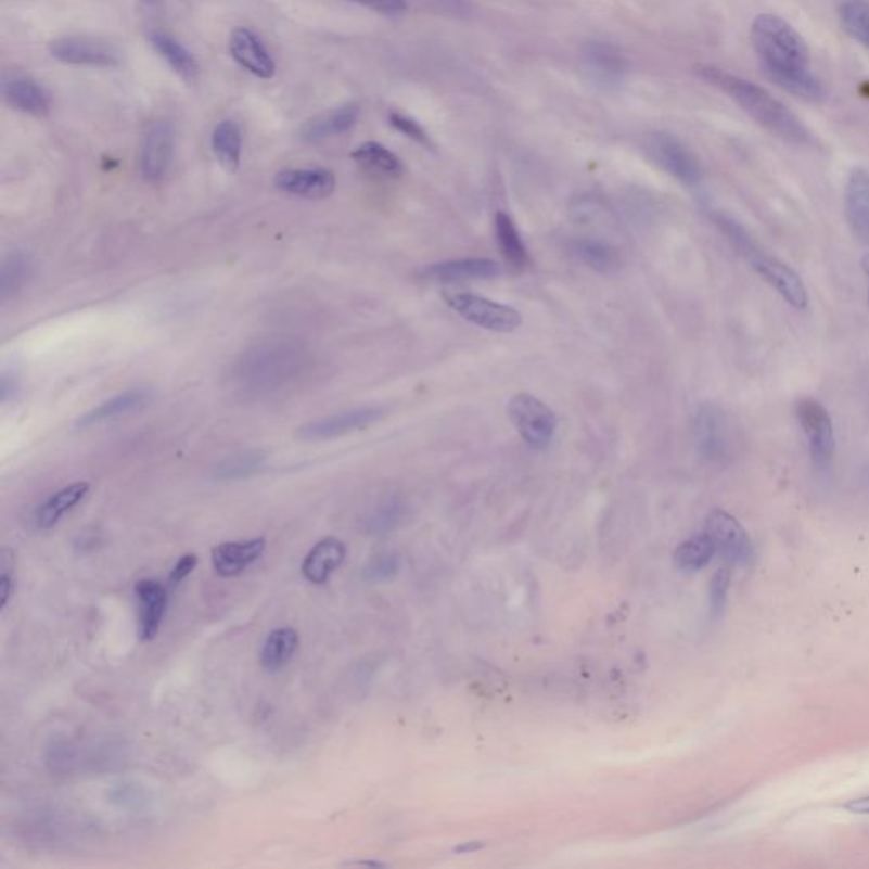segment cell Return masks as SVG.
I'll return each mask as SVG.
<instances>
[{
	"label": "cell",
	"instance_id": "31",
	"mask_svg": "<svg viewBox=\"0 0 869 869\" xmlns=\"http://www.w3.org/2000/svg\"><path fill=\"white\" fill-rule=\"evenodd\" d=\"M496 242L503 254L504 260L516 269H525L531 264L528 250L520 237L519 228L504 210H499L495 218Z\"/></svg>",
	"mask_w": 869,
	"mask_h": 869
},
{
	"label": "cell",
	"instance_id": "38",
	"mask_svg": "<svg viewBox=\"0 0 869 869\" xmlns=\"http://www.w3.org/2000/svg\"><path fill=\"white\" fill-rule=\"evenodd\" d=\"M394 573H396V559L391 558V555L378 558L367 567V576L371 577V579H375V582H379V579H386V577H389L391 574Z\"/></svg>",
	"mask_w": 869,
	"mask_h": 869
},
{
	"label": "cell",
	"instance_id": "35",
	"mask_svg": "<svg viewBox=\"0 0 869 869\" xmlns=\"http://www.w3.org/2000/svg\"><path fill=\"white\" fill-rule=\"evenodd\" d=\"M389 123L394 129H398L399 133L410 138L414 143L425 146V149H433L432 138L429 137L425 129L421 128L420 123L414 122L413 117L406 116V114L393 113L389 114Z\"/></svg>",
	"mask_w": 869,
	"mask_h": 869
},
{
	"label": "cell",
	"instance_id": "14",
	"mask_svg": "<svg viewBox=\"0 0 869 869\" xmlns=\"http://www.w3.org/2000/svg\"><path fill=\"white\" fill-rule=\"evenodd\" d=\"M384 413L386 411L379 406H363V408L345 411L335 417L311 421L308 425H303L297 430V438L303 442H323L344 437L348 433L360 432V430L375 425L379 420H383Z\"/></svg>",
	"mask_w": 869,
	"mask_h": 869
},
{
	"label": "cell",
	"instance_id": "21",
	"mask_svg": "<svg viewBox=\"0 0 869 869\" xmlns=\"http://www.w3.org/2000/svg\"><path fill=\"white\" fill-rule=\"evenodd\" d=\"M2 94L12 110L20 111V113L35 117H44L50 114V94L41 84L36 82L35 78L23 77V75L5 78L2 84Z\"/></svg>",
	"mask_w": 869,
	"mask_h": 869
},
{
	"label": "cell",
	"instance_id": "32",
	"mask_svg": "<svg viewBox=\"0 0 869 869\" xmlns=\"http://www.w3.org/2000/svg\"><path fill=\"white\" fill-rule=\"evenodd\" d=\"M715 554H717V547H715L714 540L703 532L702 535L688 538L687 542H682L678 547L675 561L679 570L694 573V571L703 570L705 565H708Z\"/></svg>",
	"mask_w": 869,
	"mask_h": 869
},
{
	"label": "cell",
	"instance_id": "36",
	"mask_svg": "<svg viewBox=\"0 0 869 869\" xmlns=\"http://www.w3.org/2000/svg\"><path fill=\"white\" fill-rule=\"evenodd\" d=\"M729 573L726 570L718 571L712 577V585H710V609L714 615H720L721 610L726 606L727 592H729Z\"/></svg>",
	"mask_w": 869,
	"mask_h": 869
},
{
	"label": "cell",
	"instance_id": "23",
	"mask_svg": "<svg viewBox=\"0 0 869 869\" xmlns=\"http://www.w3.org/2000/svg\"><path fill=\"white\" fill-rule=\"evenodd\" d=\"M345 555H347V549L342 540L335 537L323 538L309 550L303 561V565H301L303 576L311 585H324L340 565L344 564Z\"/></svg>",
	"mask_w": 869,
	"mask_h": 869
},
{
	"label": "cell",
	"instance_id": "12",
	"mask_svg": "<svg viewBox=\"0 0 869 869\" xmlns=\"http://www.w3.org/2000/svg\"><path fill=\"white\" fill-rule=\"evenodd\" d=\"M582 63L586 75L595 86L603 90H616L627 77L628 63L615 44L592 39L582 47Z\"/></svg>",
	"mask_w": 869,
	"mask_h": 869
},
{
	"label": "cell",
	"instance_id": "27",
	"mask_svg": "<svg viewBox=\"0 0 869 869\" xmlns=\"http://www.w3.org/2000/svg\"><path fill=\"white\" fill-rule=\"evenodd\" d=\"M210 149L222 167L237 172L242 164L243 137L242 129L233 119H222L213 129Z\"/></svg>",
	"mask_w": 869,
	"mask_h": 869
},
{
	"label": "cell",
	"instance_id": "7",
	"mask_svg": "<svg viewBox=\"0 0 869 869\" xmlns=\"http://www.w3.org/2000/svg\"><path fill=\"white\" fill-rule=\"evenodd\" d=\"M176 155V129L167 119L150 123L140 143V172L146 182H161L170 172Z\"/></svg>",
	"mask_w": 869,
	"mask_h": 869
},
{
	"label": "cell",
	"instance_id": "8",
	"mask_svg": "<svg viewBox=\"0 0 869 869\" xmlns=\"http://www.w3.org/2000/svg\"><path fill=\"white\" fill-rule=\"evenodd\" d=\"M795 414L807 437L812 460L817 465L829 464L835 456V432L826 406L814 398H800L795 405Z\"/></svg>",
	"mask_w": 869,
	"mask_h": 869
},
{
	"label": "cell",
	"instance_id": "43",
	"mask_svg": "<svg viewBox=\"0 0 869 869\" xmlns=\"http://www.w3.org/2000/svg\"><path fill=\"white\" fill-rule=\"evenodd\" d=\"M846 808L847 810L853 812V814L869 815V796H865V798L851 800V802L847 803Z\"/></svg>",
	"mask_w": 869,
	"mask_h": 869
},
{
	"label": "cell",
	"instance_id": "30",
	"mask_svg": "<svg viewBox=\"0 0 869 869\" xmlns=\"http://www.w3.org/2000/svg\"><path fill=\"white\" fill-rule=\"evenodd\" d=\"M352 158L374 176L398 179L402 174V162L378 141H366L360 144L352 152Z\"/></svg>",
	"mask_w": 869,
	"mask_h": 869
},
{
	"label": "cell",
	"instance_id": "41",
	"mask_svg": "<svg viewBox=\"0 0 869 869\" xmlns=\"http://www.w3.org/2000/svg\"><path fill=\"white\" fill-rule=\"evenodd\" d=\"M12 589H14V577L8 570V561L2 562V576H0V610L4 612L11 600Z\"/></svg>",
	"mask_w": 869,
	"mask_h": 869
},
{
	"label": "cell",
	"instance_id": "34",
	"mask_svg": "<svg viewBox=\"0 0 869 869\" xmlns=\"http://www.w3.org/2000/svg\"><path fill=\"white\" fill-rule=\"evenodd\" d=\"M31 266L26 255L21 252L8 255L2 261V272H0V294L2 299L16 296L24 284L28 282Z\"/></svg>",
	"mask_w": 869,
	"mask_h": 869
},
{
	"label": "cell",
	"instance_id": "15",
	"mask_svg": "<svg viewBox=\"0 0 869 869\" xmlns=\"http://www.w3.org/2000/svg\"><path fill=\"white\" fill-rule=\"evenodd\" d=\"M228 51L237 65L261 80H270L278 74V63L260 36L248 26H237L230 33Z\"/></svg>",
	"mask_w": 869,
	"mask_h": 869
},
{
	"label": "cell",
	"instance_id": "42",
	"mask_svg": "<svg viewBox=\"0 0 869 869\" xmlns=\"http://www.w3.org/2000/svg\"><path fill=\"white\" fill-rule=\"evenodd\" d=\"M371 9L386 16H398L406 11V0H372Z\"/></svg>",
	"mask_w": 869,
	"mask_h": 869
},
{
	"label": "cell",
	"instance_id": "10",
	"mask_svg": "<svg viewBox=\"0 0 869 869\" xmlns=\"http://www.w3.org/2000/svg\"><path fill=\"white\" fill-rule=\"evenodd\" d=\"M50 55L63 65L74 67L113 68L122 63V53L101 39L65 36L53 39Z\"/></svg>",
	"mask_w": 869,
	"mask_h": 869
},
{
	"label": "cell",
	"instance_id": "11",
	"mask_svg": "<svg viewBox=\"0 0 869 869\" xmlns=\"http://www.w3.org/2000/svg\"><path fill=\"white\" fill-rule=\"evenodd\" d=\"M648 152L652 161L685 186H697L703 177L702 165L687 144L667 133L651 135Z\"/></svg>",
	"mask_w": 869,
	"mask_h": 869
},
{
	"label": "cell",
	"instance_id": "20",
	"mask_svg": "<svg viewBox=\"0 0 869 869\" xmlns=\"http://www.w3.org/2000/svg\"><path fill=\"white\" fill-rule=\"evenodd\" d=\"M267 540L264 537L240 540V542L219 544L213 549V565L222 577H234L248 570L266 552Z\"/></svg>",
	"mask_w": 869,
	"mask_h": 869
},
{
	"label": "cell",
	"instance_id": "29",
	"mask_svg": "<svg viewBox=\"0 0 869 869\" xmlns=\"http://www.w3.org/2000/svg\"><path fill=\"white\" fill-rule=\"evenodd\" d=\"M299 649V636L291 627L278 628L267 637L261 649L260 664L267 673L284 669Z\"/></svg>",
	"mask_w": 869,
	"mask_h": 869
},
{
	"label": "cell",
	"instance_id": "25",
	"mask_svg": "<svg viewBox=\"0 0 869 869\" xmlns=\"http://www.w3.org/2000/svg\"><path fill=\"white\" fill-rule=\"evenodd\" d=\"M153 394L149 389H131L126 393L117 394L114 398L107 399L102 405L95 406L94 410L87 411L78 418L77 426L89 429V426L101 425L105 421L117 420L135 411L143 410L144 406L152 402Z\"/></svg>",
	"mask_w": 869,
	"mask_h": 869
},
{
	"label": "cell",
	"instance_id": "9",
	"mask_svg": "<svg viewBox=\"0 0 869 869\" xmlns=\"http://www.w3.org/2000/svg\"><path fill=\"white\" fill-rule=\"evenodd\" d=\"M693 433L698 450L705 459L721 460L732 452V426L726 411L715 402L698 406L693 414Z\"/></svg>",
	"mask_w": 869,
	"mask_h": 869
},
{
	"label": "cell",
	"instance_id": "46",
	"mask_svg": "<svg viewBox=\"0 0 869 869\" xmlns=\"http://www.w3.org/2000/svg\"><path fill=\"white\" fill-rule=\"evenodd\" d=\"M348 2H355V4L366 5V8H371L372 0H348Z\"/></svg>",
	"mask_w": 869,
	"mask_h": 869
},
{
	"label": "cell",
	"instance_id": "28",
	"mask_svg": "<svg viewBox=\"0 0 869 869\" xmlns=\"http://www.w3.org/2000/svg\"><path fill=\"white\" fill-rule=\"evenodd\" d=\"M571 252L577 260L583 261L589 269L598 273L616 272L621 269L622 258L618 250L609 243L592 239H577L571 243Z\"/></svg>",
	"mask_w": 869,
	"mask_h": 869
},
{
	"label": "cell",
	"instance_id": "24",
	"mask_svg": "<svg viewBox=\"0 0 869 869\" xmlns=\"http://www.w3.org/2000/svg\"><path fill=\"white\" fill-rule=\"evenodd\" d=\"M149 41L158 56L167 62L168 67L172 68L174 74L179 75L183 82L192 84L200 78V62L176 36L155 29L149 33Z\"/></svg>",
	"mask_w": 869,
	"mask_h": 869
},
{
	"label": "cell",
	"instance_id": "40",
	"mask_svg": "<svg viewBox=\"0 0 869 869\" xmlns=\"http://www.w3.org/2000/svg\"><path fill=\"white\" fill-rule=\"evenodd\" d=\"M17 391H20V378L14 369L2 372V383H0V396L2 401H11V398H16Z\"/></svg>",
	"mask_w": 869,
	"mask_h": 869
},
{
	"label": "cell",
	"instance_id": "1",
	"mask_svg": "<svg viewBox=\"0 0 869 869\" xmlns=\"http://www.w3.org/2000/svg\"><path fill=\"white\" fill-rule=\"evenodd\" d=\"M751 44L769 80L808 102L826 99V89L812 74L810 50L803 36L783 17L765 12L751 26Z\"/></svg>",
	"mask_w": 869,
	"mask_h": 869
},
{
	"label": "cell",
	"instance_id": "18",
	"mask_svg": "<svg viewBox=\"0 0 869 869\" xmlns=\"http://www.w3.org/2000/svg\"><path fill=\"white\" fill-rule=\"evenodd\" d=\"M138 601V631L144 642L153 640L161 630L167 612V589L155 579H141L135 585Z\"/></svg>",
	"mask_w": 869,
	"mask_h": 869
},
{
	"label": "cell",
	"instance_id": "17",
	"mask_svg": "<svg viewBox=\"0 0 869 869\" xmlns=\"http://www.w3.org/2000/svg\"><path fill=\"white\" fill-rule=\"evenodd\" d=\"M844 215L851 234L869 248V168L854 167L844 186Z\"/></svg>",
	"mask_w": 869,
	"mask_h": 869
},
{
	"label": "cell",
	"instance_id": "22",
	"mask_svg": "<svg viewBox=\"0 0 869 869\" xmlns=\"http://www.w3.org/2000/svg\"><path fill=\"white\" fill-rule=\"evenodd\" d=\"M499 273L501 267L489 258H459L433 264L425 270V278L433 282L486 281Z\"/></svg>",
	"mask_w": 869,
	"mask_h": 869
},
{
	"label": "cell",
	"instance_id": "13",
	"mask_svg": "<svg viewBox=\"0 0 869 869\" xmlns=\"http://www.w3.org/2000/svg\"><path fill=\"white\" fill-rule=\"evenodd\" d=\"M705 534L714 540L717 552L732 564L745 565L753 561L754 547L747 532L727 511L714 510L706 516Z\"/></svg>",
	"mask_w": 869,
	"mask_h": 869
},
{
	"label": "cell",
	"instance_id": "4",
	"mask_svg": "<svg viewBox=\"0 0 869 869\" xmlns=\"http://www.w3.org/2000/svg\"><path fill=\"white\" fill-rule=\"evenodd\" d=\"M715 222L717 227L724 231L727 240L736 246L737 252L751 264L754 272L763 278V281L768 282L776 293L780 294L788 305L792 308L807 309L808 306V291L805 287V282L802 281L798 273L787 266L780 258L772 257V255L765 254L759 246L751 239L741 222L730 216L715 215Z\"/></svg>",
	"mask_w": 869,
	"mask_h": 869
},
{
	"label": "cell",
	"instance_id": "37",
	"mask_svg": "<svg viewBox=\"0 0 869 869\" xmlns=\"http://www.w3.org/2000/svg\"><path fill=\"white\" fill-rule=\"evenodd\" d=\"M432 11L444 16L464 17L471 12L469 0H423Z\"/></svg>",
	"mask_w": 869,
	"mask_h": 869
},
{
	"label": "cell",
	"instance_id": "6",
	"mask_svg": "<svg viewBox=\"0 0 869 869\" xmlns=\"http://www.w3.org/2000/svg\"><path fill=\"white\" fill-rule=\"evenodd\" d=\"M444 299L457 315L487 332H515L522 324V315L511 306L469 293H445Z\"/></svg>",
	"mask_w": 869,
	"mask_h": 869
},
{
	"label": "cell",
	"instance_id": "3",
	"mask_svg": "<svg viewBox=\"0 0 869 869\" xmlns=\"http://www.w3.org/2000/svg\"><path fill=\"white\" fill-rule=\"evenodd\" d=\"M698 74L706 82L726 92L751 119L772 137L798 146L810 144L814 140L805 123L765 87L717 67H702Z\"/></svg>",
	"mask_w": 869,
	"mask_h": 869
},
{
	"label": "cell",
	"instance_id": "45",
	"mask_svg": "<svg viewBox=\"0 0 869 869\" xmlns=\"http://www.w3.org/2000/svg\"><path fill=\"white\" fill-rule=\"evenodd\" d=\"M861 269L865 273L866 284H868V308H869V252H866L861 258Z\"/></svg>",
	"mask_w": 869,
	"mask_h": 869
},
{
	"label": "cell",
	"instance_id": "16",
	"mask_svg": "<svg viewBox=\"0 0 869 869\" xmlns=\"http://www.w3.org/2000/svg\"><path fill=\"white\" fill-rule=\"evenodd\" d=\"M273 186L284 194L303 200H327L335 192L336 177L323 167L282 168L273 177Z\"/></svg>",
	"mask_w": 869,
	"mask_h": 869
},
{
	"label": "cell",
	"instance_id": "19",
	"mask_svg": "<svg viewBox=\"0 0 869 869\" xmlns=\"http://www.w3.org/2000/svg\"><path fill=\"white\" fill-rule=\"evenodd\" d=\"M360 105L355 102L338 105L335 110L318 114L301 128V140L308 143H320L330 138L342 137L348 133L359 123Z\"/></svg>",
	"mask_w": 869,
	"mask_h": 869
},
{
	"label": "cell",
	"instance_id": "39",
	"mask_svg": "<svg viewBox=\"0 0 869 869\" xmlns=\"http://www.w3.org/2000/svg\"><path fill=\"white\" fill-rule=\"evenodd\" d=\"M197 567V555L195 554H186L177 561V564L174 565V570L170 571V583L174 585H179L180 582H183L186 577L191 576L192 571Z\"/></svg>",
	"mask_w": 869,
	"mask_h": 869
},
{
	"label": "cell",
	"instance_id": "5",
	"mask_svg": "<svg viewBox=\"0 0 869 869\" xmlns=\"http://www.w3.org/2000/svg\"><path fill=\"white\" fill-rule=\"evenodd\" d=\"M508 414L520 437L531 449L546 450L558 432V414L532 394H515L508 402Z\"/></svg>",
	"mask_w": 869,
	"mask_h": 869
},
{
	"label": "cell",
	"instance_id": "33",
	"mask_svg": "<svg viewBox=\"0 0 869 869\" xmlns=\"http://www.w3.org/2000/svg\"><path fill=\"white\" fill-rule=\"evenodd\" d=\"M839 17L847 35L869 50V0H842Z\"/></svg>",
	"mask_w": 869,
	"mask_h": 869
},
{
	"label": "cell",
	"instance_id": "44",
	"mask_svg": "<svg viewBox=\"0 0 869 869\" xmlns=\"http://www.w3.org/2000/svg\"><path fill=\"white\" fill-rule=\"evenodd\" d=\"M144 5H149V8H164L167 4H174V2H183V0H141Z\"/></svg>",
	"mask_w": 869,
	"mask_h": 869
},
{
	"label": "cell",
	"instance_id": "26",
	"mask_svg": "<svg viewBox=\"0 0 869 869\" xmlns=\"http://www.w3.org/2000/svg\"><path fill=\"white\" fill-rule=\"evenodd\" d=\"M90 484L87 481H77L62 487L60 491L53 493L50 498L44 499L35 511V523L39 531H50L65 513L74 510L82 499L89 495Z\"/></svg>",
	"mask_w": 869,
	"mask_h": 869
},
{
	"label": "cell",
	"instance_id": "2",
	"mask_svg": "<svg viewBox=\"0 0 869 869\" xmlns=\"http://www.w3.org/2000/svg\"><path fill=\"white\" fill-rule=\"evenodd\" d=\"M308 362V350L293 336L258 340L231 363L228 386L246 401L270 399L293 387Z\"/></svg>",
	"mask_w": 869,
	"mask_h": 869
}]
</instances>
